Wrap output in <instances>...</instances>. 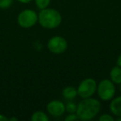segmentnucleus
I'll use <instances>...</instances> for the list:
<instances>
[{
	"label": "nucleus",
	"mask_w": 121,
	"mask_h": 121,
	"mask_svg": "<svg viewBox=\"0 0 121 121\" xmlns=\"http://www.w3.org/2000/svg\"><path fill=\"white\" fill-rule=\"evenodd\" d=\"M13 0H0V9H8L12 6Z\"/></svg>",
	"instance_id": "14"
},
{
	"label": "nucleus",
	"mask_w": 121,
	"mask_h": 121,
	"mask_svg": "<svg viewBox=\"0 0 121 121\" xmlns=\"http://www.w3.org/2000/svg\"><path fill=\"white\" fill-rule=\"evenodd\" d=\"M62 17L60 13L54 9H44L38 13V23L45 29H55L61 23Z\"/></svg>",
	"instance_id": "2"
},
{
	"label": "nucleus",
	"mask_w": 121,
	"mask_h": 121,
	"mask_svg": "<svg viewBox=\"0 0 121 121\" xmlns=\"http://www.w3.org/2000/svg\"><path fill=\"white\" fill-rule=\"evenodd\" d=\"M17 2L21 3V4H29L32 1V0H17Z\"/></svg>",
	"instance_id": "18"
},
{
	"label": "nucleus",
	"mask_w": 121,
	"mask_h": 121,
	"mask_svg": "<svg viewBox=\"0 0 121 121\" xmlns=\"http://www.w3.org/2000/svg\"><path fill=\"white\" fill-rule=\"evenodd\" d=\"M77 95V89L74 86H66L62 90V96L66 100H72Z\"/></svg>",
	"instance_id": "9"
},
{
	"label": "nucleus",
	"mask_w": 121,
	"mask_h": 121,
	"mask_svg": "<svg viewBox=\"0 0 121 121\" xmlns=\"http://www.w3.org/2000/svg\"><path fill=\"white\" fill-rule=\"evenodd\" d=\"M32 121H48L49 117L43 111H36L31 116Z\"/></svg>",
	"instance_id": "11"
},
{
	"label": "nucleus",
	"mask_w": 121,
	"mask_h": 121,
	"mask_svg": "<svg viewBox=\"0 0 121 121\" xmlns=\"http://www.w3.org/2000/svg\"><path fill=\"white\" fill-rule=\"evenodd\" d=\"M0 121H9V118L6 117L4 114H0Z\"/></svg>",
	"instance_id": "17"
},
{
	"label": "nucleus",
	"mask_w": 121,
	"mask_h": 121,
	"mask_svg": "<svg viewBox=\"0 0 121 121\" xmlns=\"http://www.w3.org/2000/svg\"><path fill=\"white\" fill-rule=\"evenodd\" d=\"M119 85H120V86H119V91H120V93H121V83Z\"/></svg>",
	"instance_id": "22"
},
{
	"label": "nucleus",
	"mask_w": 121,
	"mask_h": 121,
	"mask_svg": "<svg viewBox=\"0 0 121 121\" xmlns=\"http://www.w3.org/2000/svg\"><path fill=\"white\" fill-rule=\"evenodd\" d=\"M78 116L76 113H72V114H70L65 118V121H76L78 120Z\"/></svg>",
	"instance_id": "16"
},
{
	"label": "nucleus",
	"mask_w": 121,
	"mask_h": 121,
	"mask_svg": "<svg viewBox=\"0 0 121 121\" xmlns=\"http://www.w3.org/2000/svg\"><path fill=\"white\" fill-rule=\"evenodd\" d=\"M101 104L98 99L91 97L86 98L77 104L76 114L79 119L87 121L94 119L99 114Z\"/></svg>",
	"instance_id": "1"
},
{
	"label": "nucleus",
	"mask_w": 121,
	"mask_h": 121,
	"mask_svg": "<svg viewBox=\"0 0 121 121\" xmlns=\"http://www.w3.org/2000/svg\"><path fill=\"white\" fill-rule=\"evenodd\" d=\"M99 119L100 121H114V119L112 115L110 114H104L99 118Z\"/></svg>",
	"instance_id": "15"
},
{
	"label": "nucleus",
	"mask_w": 121,
	"mask_h": 121,
	"mask_svg": "<svg viewBox=\"0 0 121 121\" xmlns=\"http://www.w3.org/2000/svg\"><path fill=\"white\" fill-rule=\"evenodd\" d=\"M17 23L22 28H31L38 22V14L32 9H25L17 16Z\"/></svg>",
	"instance_id": "4"
},
{
	"label": "nucleus",
	"mask_w": 121,
	"mask_h": 121,
	"mask_svg": "<svg viewBox=\"0 0 121 121\" xmlns=\"http://www.w3.org/2000/svg\"><path fill=\"white\" fill-rule=\"evenodd\" d=\"M47 110L53 117H60L66 112V104L58 99L52 100L47 104Z\"/></svg>",
	"instance_id": "7"
},
{
	"label": "nucleus",
	"mask_w": 121,
	"mask_h": 121,
	"mask_svg": "<svg viewBox=\"0 0 121 121\" xmlns=\"http://www.w3.org/2000/svg\"><path fill=\"white\" fill-rule=\"evenodd\" d=\"M68 47L67 41L60 36L52 37L47 42V48L53 54H61L66 51Z\"/></svg>",
	"instance_id": "6"
},
{
	"label": "nucleus",
	"mask_w": 121,
	"mask_h": 121,
	"mask_svg": "<svg viewBox=\"0 0 121 121\" xmlns=\"http://www.w3.org/2000/svg\"><path fill=\"white\" fill-rule=\"evenodd\" d=\"M109 77L110 80L114 84L119 85L121 83V67L116 66L111 69L109 72Z\"/></svg>",
	"instance_id": "10"
},
{
	"label": "nucleus",
	"mask_w": 121,
	"mask_h": 121,
	"mask_svg": "<svg viewBox=\"0 0 121 121\" xmlns=\"http://www.w3.org/2000/svg\"><path fill=\"white\" fill-rule=\"evenodd\" d=\"M116 63H117V66H120V67H121V54L119 56H118Z\"/></svg>",
	"instance_id": "19"
},
{
	"label": "nucleus",
	"mask_w": 121,
	"mask_h": 121,
	"mask_svg": "<svg viewBox=\"0 0 121 121\" xmlns=\"http://www.w3.org/2000/svg\"><path fill=\"white\" fill-rule=\"evenodd\" d=\"M97 90V83L95 80L92 78H86L80 83L77 87L78 95L82 99L90 98L96 92Z\"/></svg>",
	"instance_id": "5"
},
{
	"label": "nucleus",
	"mask_w": 121,
	"mask_h": 121,
	"mask_svg": "<svg viewBox=\"0 0 121 121\" xmlns=\"http://www.w3.org/2000/svg\"><path fill=\"white\" fill-rule=\"evenodd\" d=\"M117 120H118V121H121V117H118Z\"/></svg>",
	"instance_id": "21"
},
{
	"label": "nucleus",
	"mask_w": 121,
	"mask_h": 121,
	"mask_svg": "<svg viewBox=\"0 0 121 121\" xmlns=\"http://www.w3.org/2000/svg\"><path fill=\"white\" fill-rule=\"evenodd\" d=\"M97 94L99 99L104 101L110 100L115 95L114 83L111 80L104 79L97 85Z\"/></svg>",
	"instance_id": "3"
},
{
	"label": "nucleus",
	"mask_w": 121,
	"mask_h": 121,
	"mask_svg": "<svg viewBox=\"0 0 121 121\" xmlns=\"http://www.w3.org/2000/svg\"><path fill=\"white\" fill-rule=\"evenodd\" d=\"M76 109H77V104L75 102H73L72 100H68V102L66 104V111L69 114L76 113Z\"/></svg>",
	"instance_id": "12"
},
{
	"label": "nucleus",
	"mask_w": 121,
	"mask_h": 121,
	"mask_svg": "<svg viewBox=\"0 0 121 121\" xmlns=\"http://www.w3.org/2000/svg\"><path fill=\"white\" fill-rule=\"evenodd\" d=\"M50 3H51V0H35L36 6L40 10L48 8Z\"/></svg>",
	"instance_id": "13"
},
{
	"label": "nucleus",
	"mask_w": 121,
	"mask_h": 121,
	"mask_svg": "<svg viewBox=\"0 0 121 121\" xmlns=\"http://www.w3.org/2000/svg\"><path fill=\"white\" fill-rule=\"evenodd\" d=\"M109 110L114 115L121 117V95L112 99L109 104Z\"/></svg>",
	"instance_id": "8"
},
{
	"label": "nucleus",
	"mask_w": 121,
	"mask_h": 121,
	"mask_svg": "<svg viewBox=\"0 0 121 121\" xmlns=\"http://www.w3.org/2000/svg\"><path fill=\"white\" fill-rule=\"evenodd\" d=\"M9 120L10 121H13V120H17V118H11V119H9Z\"/></svg>",
	"instance_id": "20"
}]
</instances>
